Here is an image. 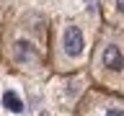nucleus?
<instances>
[{
	"label": "nucleus",
	"mask_w": 124,
	"mask_h": 116,
	"mask_svg": "<svg viewBox=\"0 0 124 116\" xmlns=\"http://www.w3.org/2000/svg\"><path fill=\"white\" fill-rule=\"evenodd\" d=\"M49 26L52 21L34 8L8 10L0 39L3 67L31 80L49 77Z\"/></svg>",
	"instance_id": "1"
},
{
	"label": "nucleus",
	"mask_w": 124,
	"mask_h": 116,
	"mask_svg": "<svg viewBox=\"0 0 124 116\" xmlns=\"http://www.w3.org/2000/svg\"><path fill=\"white\" fill-rule=\"evenodd\" d=\"M103 29L98 8L75 15H57L49 26V70L52 75H78L88 70L98 34Z\"/></svg>",
	"instance_id": "2"
},
{
	"label": "nucleus",
	"mask_w": 124,
	"mask_h": 116,
	"mask_svg": "<svg viewBox=\"0 0 124 116\" xmlns=\"http://www.w3.org/2000/svg\"><path fill=\"white\" fill-rule=\"evenodd\" d=\"M88 83L124 95V31L103 26L88 62Z\"/></svg>",
	"instance_id": "3"
},
{
	"label": "nucleus",
	"mask_w": 124,
	"mask_h": 116,
	"mask_svg": "<svg viewBox=\"0 0 124 116\" xmlns=\"http://www.w3.org/2000/svg\"><path fill=\"white\" fill-rule=\"evenodd\" d=\"M75 116H124V95L88 85L75 103Z\"/></svg>",
	"instance_id": "4"
},
{
	"label": "nucleus",
	"mask_w": 124,
	"mask_h": 116,
	"mask_svg": "<svg viewBox=\"0 0 124 116\" xmlns=\"http://www.w3.org/2000/svg\"><path fill=\"white\" fill-rule=\"evenodd\" d=\"M103 26H111L116 31H124V0H101L98 3Z\"/></svg>",
	"instance_id": "5"
},
{
	"label": "nucleus",
	"mask_w": 124,
	"mask_h": 116,
	"mask_svg": "<svg viewBox=\"0 0 124 116\" xmlns=\"http://www.w3.org/2000/svg\"><path fill=\"white\" fill-rule=\"evenodd\" d=\"M5 18H8V8L0 3V39H3V26H5ZM0 67H3V52H0Z\"/></svg>",
	"instance_id": "6"
}]
</instances>
